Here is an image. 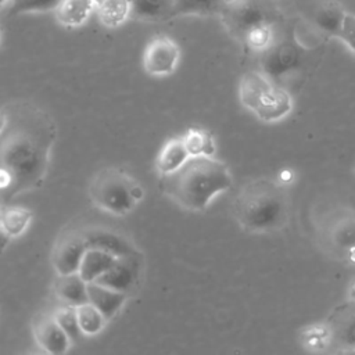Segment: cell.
<instances>
[{
	"mask_svg": "<svg viewBox=\"0 0 355 355\" xmlns=\"http://www.w3.org/2000/svg\"><path fill=\"white\" fill-rule=\"evenodd\" d=\"M288 7L300 19L327 37H337L347 12L336 0H290Z\"/></svg>",
	"mask_w": 355,
	"mask_h": 355,
	"instance_id": "cell-9",
	"label": "cell"
},
{
	"mask_svg": "<svg viewBox=\"0 0 355 355\" xmlns=\"http://www.w3.org/2000/svg\"><path fill=\"white\" fill-rule=\"evenodd\" d=\"M298 343L311 355L338 354L334 344L333 330L326 319L323 322H315L302 326L298 330Z\"/></svg>",
	"mask_w": 355,
	"mask_h": 355,
	"instance_id": "cell-16",
	"label": "cell"
},
{
	"mask_svg": "<svg viewBox=\"0 0 355 355\" xmlns=\"http://www.w3.org/2000/svg\"><path fill=\"white\" fill-rule=\"evenodd\" d=\"M82 236L85 244L90 250L104 251L115 258H125L143 254L136 244L123 233L107 226H85Z\"/></svg>",
	"mask_w": 355,
	"mask_h": 355,
	"instance_id": "cell-12",
	"label": "cell"
},
{
	"mask_svg": "<svg viewBox=\"0 0 355 355\" xmlns=\"http://www.w3.org/2000/svg\"><path fill=\"white\" fill-rule=\"evenodd\" d=\"M354 171H355V169H354Z\"/></svg>",
	"mask_w": 355,
	"mask_h": 355,
	"instance_id": "cell-43",
	"label": "cell"
},
{
	"mask_svg": "<svg viewBox=\"0 0 355 355\" xmlns=\"http://www.w3.org/2000/svg\"><path fill=\"white\" fill-rule=\"evenodd\" d=\"M31 355H49V354H46V352L40 351V352H36V354H31Z\"/></svg>",
	"mask_w": 355,
	"mask_h": 355,
	"instance_id": "cell-38",
	"label": "cell"
},
{
	"mask_svg": "<svg viewBox=\"0 0 355 355\" xmlns=\"http://www.w3.org/2000/svg\"><path fill=\"white\" fill-rule=\"evenodd\" d=\"M190 158L182 137L169 139L159 150L155 159V169L159 176L176 172Z\"/></svg>",
	"mask_w": 355,
	"mask_h": 355,
	"instance_id": "cell-20",
	"label": "cell"
},
{
	"mask_svg": "<svg viewBox=\"0 0 355 355\" xmlns=\"http://www.w3.org/2000/svg\"><path fill=\"white\" fill-rule=\"evenodd\" d=\"M61 0H10L6 4V14L17 17L29 12H47L55 11Z\"/></svg>",
	"mask_w": 355,
	"mask_h": 355,
	"instance_id": "cell-29",
	"label": "cell"
},
{
	"mask_svg": "<svg viewBox=\"0 0 355 355\" xmlns=\"http://www.w3.org/2000/svg\"><path fill=\"white\" fill-rule=\"evenodd\" d=\"M340 355H355V348H354V349H347V351H343V352H340Z\"/></svg>",
	"mask_w": 355,
	"mask_h": 355,
	"instance_id": "cell-35",
	"label": "cell"
},
{
	"mask_svg": "<svg viewBox=\"0 0 355 355\" xmlns=\"http://www.w3.org/2000/svg\"><path fill=\"white\" fill-rule=\"evenodd\" d=\"M313 236L318 248L330 259L355 266V208L333 205L313 219Z\"/></svg>",
	"mask_w": 355,
	"mask_h": 355,
	"instance_id": "cell-5",
	"label": "cell"
},
{
	"mask_svg": "<svg viewBox=\"0 0 355 355\" xmlns=\"http://www.w3.org/2000/svg\"><path fill=\"white\" fill-rule=\"evenodd\" d=\"M232 214L247 233H275L286 227L291 215L287 187L275 178H255L245 182L232 201Z\"/></svg>",
	"mask_w": 355,
	"mask_h": 355,
	"instance_id": "cell-3",
	"label": "cell"
},
{
	"mask_svg": "<svg viewBox=\"0 0 355 355\" xmlns=\"http://www.w3.org/2000/svg\"><path fill=\"white\" fill-rule=\"evenodd\" d=\"M345 293H347L345 301H348V302H355V276L349 280Z\"/></svg>",
	"mask_w": 355,
	"mask_h": 355,
	"instance_id": "cell-32",
	"label": "cell"
},
{
	"mask_svg": "<svg viewBox=\"0 0 355 355\" xmlns=\"http://www.w3.org/2000/svg\"><path fill=\"white\" fill-rule=\"evenodd\" d=\"M338 352L355 348V302L344 301L326 318Z\"/></svg>",
	"mask_w": 355,
	"mask_h": 355,
	"instance_id": "cell-15",
	"label": "cell"
},
{
	"mask_svg": "<svg viewBox=\"0 0 355 355\" xmlns=\"http://www.w3.org/2000/svg\"><path fill=\"white\" fill-rule=\"evenodd\" d=\"M337 37L355 54V14L345 12Z\"/></svg>",
	"mask_w": 355,
	"mask_h": 355,
	"instance_id": "cell-30",
	"label": "cell"
},
{
	"mask_svg": "<svg viewBox=\"0 0 355 355\" xmlns=\"http://www.w3.org/2000/svg\"><path fill=\"white\" fill-rule=\"evenodd\" d=\"M7 125H8V114L6 110H1L0 111V135L6 130Z\"/></svg>",
	"mask_w": 355,
	"mask_h": 355,
	"instance_id": "cell-34",
	"label": "cell"
},
{
	"mask_svg": "<svg viewBox=\"0 0 355 355\" xmlns=\"http://www.w3.org/2000/svg\"><path fill=\"white\" fill-rule=\"evenodd\" d=\"M130 18L143 22L171 21L173 0H129Z\"/></svg>",
	"mask_w": 355,
	"mask_h": 355,
	"instance_id": "cell-19",
	"label": "cell"
},
{
	"mask_svg": "<svg viewBox=\"0 0 355 355\" xmlns=\"http://www.w3.org/2000/svg\"><path fill=\"white\" fill-rule=\"evenodd\" d=\"M258 55L259 72L280 86L286 78L301 68L306 50L295 37V25L286 21L273 42Z\"/></svg>",
	"mask_w": 355,
	"mask_h": 355,
	"instance_id": "cell-8",
	"label": "cell"
},
{
	"mask_svg": "<svg viewBox=\"0 0 355 355\" xmlns=\"http://www.w3.org/2000/svg\"><path fill=\"white\" fill-rule=\"evenodd\" d=\"M0 319H1V315H0Z\"/></svg>",
	"mask_w": 355,
	"mask_h": 355,
	"instance_id": "cell-42",
	"label": "cell"
},
{
	"mask_svg": "<svg viewBox=\"0 0 355 355\" xmlns=\"http://www.w3.org/2000/svg\"><path fill=\"white\" fill-rule=\"evenodd\" d=\"M227 33L259 54L287 21L277 0H229L219 14Z\"/></svg>",
	"mask_w": 355,
	"mask_h": 355,
	"instance_id": "cell-4",
	"label": "cell"
},
{
	"mask_svg": "<svg viewBox=\"0 0 355 355\" xmlns=\"http://www.w3.org/2000/svg\"><path fill=\"white\" fill-rule=\"evenodd\" d=\"M31 327L37 347L49 355H65L72 345L71 340L55 320L53 312L43 311L36 313L32 319Z\"/></svg>",
	"mask_w": 355,
	"mask_h": 355,
	"instance_id": "cell-14",
	"label": "cell"
},
{
	"mask_svg": "<svg viewBox=\"0 0 355 355\" xmlns=\"http://www.w3.org/2000/svg\"><path fill=\"white\" fill-rule=\"evenodd\" d=\"M86 250L82 229H68L62 232L55 240L50 254V262L55 273H78Z\"/></svg>",
	"mask_w": 355,
	"mask_h": 355,
	"instance_id": "cell-11",
	"label": "cell"
},
{
	"mask_svg": "<svg viewBox=\"0 0 355 355\" xmlns=\"http://www.w3.org/2000/svg\"><path fill=\"white\" fill-rule=\"evenodd\" d=\"M96 11L100 22L108 28H116L130 18L129 0H105Z\"/></svg>",
	"mask_w": 355,
	"mask_h": 355,
	"instance_id": "cell-26",
	"label": "cell"
},
{
	"mask_svg": "<svg viewBox=\"0 0 355 355\" xmlns=\"http://www.w3.org/2000/svg\"><path fill=\"white\" fill-rule=\"evenodd\" d=\"M337 355H340V352H338V354H337Z\"/></svg>",
	"mask_w": 355,
	"mask_h": 355,
	"instance_id": "cell-41",
	"label": "cell"
},
{
	"mask_svg": "<svg viewBox=\"0 0 355 355\" xmlns=\"http://www.w3.org/2000/svg\"><path fill=\"white\" fill-rule=\"evenodd\" d=\"M180 60V49L168 36L151 39L143 54V67L148 75L166 76L175 72Z\"/></svg>",
	"mask_w": 355,
	"mask_h": 355,
	"instance_id": "cell-13",
	"label": "cell"
},
{
	"mask_svg": "<svg viewBox=\"0 0 355 355\" xmlns=\"http://www.w3.org/2000/svg\"><path fill=\"white\" fill-rule=\"evenodd\" d=\"M104 1H105V0H93V3H94V6H96V7H98V6H100V4H103Z\"/></svg>",
	"mask_w": 355,
	"mask_h": 355,
	"instance_id": "cell-36",
	"label": "cell"
},
{
	"mask_svg": "<svg viewBox=\"0 0 355 355\" xmlns=\"http://www.w3.org/2000/svg\"><path fill=\"white\" fill-rule=\"evenodd\" d=\"M10 241L11 239L0 229V255L7 250V247L10 245Z\"/></svg>",
	"mask_w": 355,
	"mask_h": 355,
	"instance_id": "cell-33",
	"label": "cell"
},
{
	"mask_svg": "<svg viewBox=\"0 0 355 355\" xmlns=\"http://www.w3.org/2000/svg\"><path fill=\"white\" fill-rule=\"evenodd\" d=\"M182 139L190 157H214L216 153L215 139L205 129L189 128Z\"/></svg>",
	"mask_w": 355,
	"mask_h": 355,
	"instance_id": "cell-25",
	"label": "cell"
},
{
	"mask_svg": "<svg viewBox=\"0 0 355 355\" xmlns=\"http://www.w3.org/2000/svg\"><path fill=\"white\" fill-rule=\"evenodd\" d=\"M87 295L89 302L93 304L107 320H111L114 316H116L129 300L126 294L115 291L96 282L87 283Z\"/></svg>",
	"mask_w": 355,
	"mask_h": 355,
	"instance_id": "cell-18",
	"label": "cell"
},
{
	"mask_svg": "<svg viewBox=\"0 0 355 355\" xmlns=\"http://www.w3.org/2000/svg\"><path fill=\"white\" fill-rule=\"evenodd\" d=\"M233 184L227 165L214 157H190L176 172L159 176V189L183 209L200 212Z\"/></svg>",
	"mask_w": 355,
	"mask_h": 355,
	"instance_id": "cell-2",
	"label": "cell"
},
{
	"mask_svg": "<svg viewBox=\"0 0 355 355\" xmlns=\"http://www.w3.org/2000/svg\"><path fill=\"white\" fill-rule=\"evenodd\" d=\"M229 0H173L171 21L186 15H219Z\"/></svg>",
	"mask_w": 355,
	"mask_h": 355,
	"instance_id": "cell-24",
	"label": "cell"
},
{
	"mask_svg": "<svg viewBox=\"0 0 355 355\" xmlns=\"http://www.w3.org/2000/svg\"><path fill=\"white\" fill-rule=\"evenodd\" d=\"M76 315H78L80 330L87 337L97 336L98 333H101L105 329L108 322L104 318V315L90 302L76 306Z\"/></svg>",
	"mask_w": 355,
	"mask_h": 355,
	"instance_id": "cell-27",
	"label": "cell"
},
{
	"mask_svg": "<svg viewBox=\"0 0 355 355\" xmlns=\"http://www.w3.org/2000/svg\"><path fill=\"white\" fill-rule=\"evenodd\" d=\"M275 179H276V182H277L279 184H282L283 187H288V186H291V184L295 182L297 175H295L294 169H291V168H283V169H280V171L277 172V175H276Z\"/></svg>",
	"mask_w": 355,
	"mask_h": 355,
	"instance_id": "cell-31",
	"label": "cell"
},
{
	"mask_svg": "<svg viewBox=\"0 0 355 355\" xmlns=\"http://www.w3.org/2000/svg\"><path fill=\"white\" fill-rule=\"evenodd\" d=\"M0 37H1V29H0Z\"/></svg>",
	"mask_w": 355,
	"mask_h": 355,
	"instance_id": "cell-40",
	"label": "cell"
},
{
	"mask_svg": "<svg viewBox=\"0 0 355 355\" xmlns=\"http://www.w3.org/2000/svg\"><path fill=\"white\" fill-rule=\"evenodd\" d=\"M53 315L72 344L80 341L85 337V334L80 330L79 322H78V315H76L75 306L61 304L53 311Z\"/></svg>",
	"mask_w": 355,
	"mask_h": 355,
	"instance_id": "cell-28",
	"label": "cell"
},
{
	"mask_svg": "<svg viewBox=\"0 0 355 355\" xmlns=\"http://www.w3.org/2000/svg\"><path fill=\"white\" fill-rule=\"evenodd\" d=\"M33 214L29 208L22 205H3L0 212V229L12 240L22 236L31 222Z\"/></svg>",
	"mask_w": 355,
	"mask_h": 355,
	"instance_id": "cell-21",
	"label": "cell"
},
{
	"mask_svg": "<svg viewBox=\"0 0 355 355\" xmlns=\"http://www.w3.org/2000/svg\"><path fill=\"white\" fill-rule=\"evenodd\" d=\"M1 207H3V205H1V204H0V212H1Z\"/></svg>",
	"mask_w": 355,
	"mask_h": 355,
	"instance_id": "cell-39",
	"label": "cell"
},
{
	"mask_svg": "<svg viewBox=\"0 0 355 355\" xmlns=\"http://www.w3.org/2000/svg\"><path fill=\"white\" fill-rule=\"evenodd\" d=\"M96 10L93 0H61L55 8V18L64 26L83 25Z\"/></svg>",
	"mask_w": 355,
	"mask_h": 355,
	"instance_id": "cell-22",
	"label": "cell"
},
{
	"mask_svg": "<svg viewBox=\"0 0 355 355\" xmlns=\"http://www.w3.org/2000/svg\"><path fill=\"white\" fill-rule=\"evenodd\" d=\"M144 194L146 191L139 180L114 166L100 169L89 184L92 204L116 216L130 214L143 201Z\"/></svg>",
	"mask_w": 355,
	"mask_h": 355,
	"instance_id": "cell-6",
	"label": "cell"
},
{
	"mask_svg": "<svg viewBox=\"0 0 355 355\" xmlns=\"http://www.w3.org/2000/svg\"><path fill=\"white\" fill-rule=\"evenodd\" d=\"M116 259L118 258L104 251L87 248L78 273L86 283H92L97 280L101 275H104L107 270H110L115 265Z\"/></svg>",
	"mask_w": 355,
	"mask_h": 355,
	"instance_id": "cell-23",
	"label": "cell"
},
{
	"mask_svg": "<svg viewBox=\"0 0 355 355\" xmlns=\"http://www.w3.org/2000/svg\"><path fill=\"white\" fill-rule=\"evenodd\" d=\"M53 293L62 305L79 306L89 302L87 283L79 273L57 275L53 282Z\"/></svg>",
	"mask_w": 355,
	"mask_h": 355,
	"instance_id": "cell-17",
	"label": "cell"
},
{
	"mask_svg": "<svg viewBox=\"0 0 355 355\" xmlns=\"http://www.w3.org/2000/svg\"><path fill=\"white\" fill-rule=\"evenodd\" d=\"M143 277L144 257L143 254H139L133 257L118 258L115 265L94 282L115 291L123 293L130 298L140 291Z\"/></svg>",
	"mask_w": 355,
	"mask_h": 355,
	"instance_id": "cell-10",
	"label": "cell"
},
{
	"mask_svg": "<svg viewBox=\"0 0 355 355\" xmlns=\"http://www.w3.org/2000/svg\"><path fill=\"white\" fill-rule=\"evenodd\" d=\"M0 135V204L39 189L47 176L57 129L49 114L26 104L8 107Z\"/></svg>",
	"mask_w": 355,
	"mask_h": 355,
	"instance_id": "cell-1",
	"label": "cell"
},
{
	"mask_svg": "<svg viewBox=\"0 0 355 355\" xmlns=\"http://www.w3.org/2000/svg\"><path fill=\"white\" fill-rule=\"evenodd\" d=\"M10 0H0V8H3V7H6V4L8 3Z\"/></svg>",
	"mask_w": 355,
	"mask_h": 355,
	"instance_id": "cell-37",
	"label": "cell"
},
{
	"mask_svg": "<svg viewBox=\"0 0 355 355\" xmlns=\"http://www.w3.org/2000/svg\"><path fill=\"white\" fill-rule=\"evenodd\" d=\"M241 104L262 122H277L293 108L290 93L259 71H248L241 76L239 86Z\"/></svg>",
	"mask_w": 355,
	"mask_h": 355,
	"instance_id": "cell-7",
	"label": "cell"
}]
</instances>
